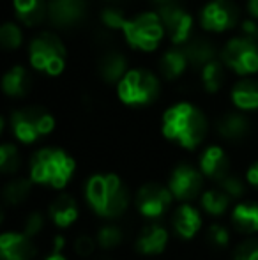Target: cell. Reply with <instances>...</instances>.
Listing matches in <instances>:
<instances>
[{
  "label": "cell",
  "mask_w": 258,
  "mask_h": 260,
  "mask_svg": "<svg viewBox=\"0 0 258 260\" xmlns=\"http://www.w3.org/2000/svg\"><path fill=\"white\" fill-rule=\"evenodd\" d=\"M207 127L205 113L190 101H179L168 106L161 119L163 135L186 149H195L202 144Z\"/></svg>",
  "instance_id": "1"
},
{
  "label": "cell",
  "mask_w": 258,
  "mask_h": 260,
  "mask_svg": "<svg viewBox=\"0 0 258 260\" xmlns=\"http://www.w3.org/2000/svg\"><path fill=\"white\" fill-rule=\"evenodd\" d=\"M28 68L48 78H59L67 69V48L57 30H39L27 45Z\"/></svg>",
  "instance_id": "2"
},
{
  "label": "cell",
  "mask_w": 258,
  "mask_h": 260,
  "mask_svg": "<svg viewBox=\"0 0 258 260\" xmlns=\"http://www.w3.org/2000/svg\"><path fill=\"white\" fill-rule=\"evenodd\" d=\"M121 36L129 50L145 55L158 52L168 39L165 23L154 7L129 16L122 27Z\"/></svg>",
  "instance_id": "3"
},
{
  "label": "cell",
  "mask_w": 258,
  "mask_h": 260,
  "mask_svg": "<svg viewBox=\"0 0 258 260\" xmlns=\"http://www.w3.org/2000/svg\"><path fill=\"white\" fill-rule=\"evenodd\" d=\"M161 76L149 68H129L115 85V92L122 105L140 108L152 105L161 92Z\"/></svg>",
  "instance_id": "4"
},
{
  "label": "cell",
  "mask_w": 258,
  "mask_h": 260,
  "mask_svg": "<svg viewBox=\"0 0 258 260\" xmlns=\"http://www.w3.org/2000/svg\"><path fill=\"white\" fill-rule=\"evenodd\" d=\"M87 200L101 216L117 218L126 211L129 202L128 189L114 174H97L87 184Z\"/></svg>",
  "instance_id": "5"
},
{
  "label": "cell",
  "mask_w": 258,
  "mask_h": 260,
  "mask_svg": "<svg viewBox=\"0 0 258 260\" xmlns=\"http://www.w3.org/2000/svg\"><path fill=\"white\" fill-rule=\"evenodd\" d=\"M75 172V161L62 149H39L30 159V177L39 184L62 188Z\"/></svg>",
  "instance_id": "6"
},
{
  "label": "cell",
  "mask_w": 258,
  "mask_h": 260,
  "mask_svg": "<svg viewBox=\"0 0 258 260\" xmlns=\"http://www.w3.org/2000/svg\"><path fill=\"white\" fill-rule=\"evenodd\" d=\"M9 127L21 144H34L55 129V117L43 106H23L11 112Z\"/></svg>",
  "instance_id": "7"
},
{
  "label": "cell",
  "mask_w": 258,
  "mask_h": 260,
  "mask_svg": "<svg viewBox=\"0 0 258 260\" xmlns=\"http://www.w3.org/2000/svg\"><path fill=\"white\" fill-rule=\"evenodd\" d=\"M219 58L235 76L258 75V41L235 34L228 38L219 48Z\"/></svg>",
  "instance_id": "8"
},
{
  "label": "cell",
  "mask_w": 258,
  "mask_h": 260,
  "mask_svg": "<svg viewBox=\"0 0 258 260\" xmlns=\"http://www.w3.org/2000/svg\"><path fill=\"white\" fill-rule=\"evenodd\" d=\"M241 11L234 0H207L198 11V25L209 36H223L239 28Z\"/></svg>",
  "instance_id": "9"
},
{
  "label": "cell",
  "mask_w": 258,
  "mask_h": 260,
  "mask_svg": "<svg viewBox=\"0 0 258 260\" xmlns=\"http://www.w3.org/2000/svg\"><path fill=\"white\" fill-rule=\"evenodd\" d=\"M156 11L165 23L170 45L184 46L195 36V27L198 20L190 9H186L180 4V0H170L168 4L158 7Z\"/></svg>",
  "instance_id": "10"
},
{
  "label": "cell",
  "mask_w": 258,
  "mask_h": 260,
  "mask_svg": "<svg viewBox=\"0 0 258 260\" xmlns=\"http://www.w3.org/2000/svg\"><path fill=\"white\" fill-rule=\"evenodd\" d=\"M89 13V0H48V25L53 30H71L82 25Z\"/></svg>",
  "instance_id": "11"
},
{
  "label": "cell",
  "mask_w": 258,
  "mask_h": 260,
  "mask_svg": "<svg viewBox=\"0 0 258 260\" xmlns=\"http://www.w3.org/2000/svg\"><path fill=\"white\" fill-rule=\"evenodd\" d=\"M172 202V195L159 184H145L136 195V207L147 218H158Z\"/></svg>",
  "instance_id": "12"
},
{
  "label": "cell",
  "mask_w": 258,
  "mask_h": 260,
  "mask_svg": "<svg viewBox=\"0 0 258 260\" xmlns=\"http://www.w3.org/2000/svg\"><path fill=\"white\" fill-rule=\"evenodd\" d=\"M202 189V175L191 165H179L170 177V191L180 200H190Z\"/></svg>",
  "instance_id": "13"
},
{
  "label": "cell",
  "mask_w": 258,
  "mask_h": 260,
  "mask_svg": "<svg viewBox=\"0 0 258 260\" xmlns=\"http://www.w3.org/2000/svg\"><path fill=\"white\" fill-rule=\"evenodd\" d=\"M14 20L25 28H39L48 23V0H11Z\"/></svg>",
  "instance_id": "14"
},
{
  "label": "cell",
  "mask_w": 258,
  "mask_h": 260,
  "mask_svg": "<svg viewBox=\"0 0 258 260\" xmlns=\"http://www.w3.org/2000/svg\"><path fill=\"white\" fill-rule=\"evenodd\" d=\"M0 87L7 98H25L32 89V69L23 64H13L4 71Z\"/></svg>",
  "instance_id": "15"
},
{
  "label": "cell",
  "mask_w": 258,
  "mask_h": 260,
  "mask_svg": "<svg viewBox=\"0 0 258 260\" xmlns=\"http://www.w3.org/2000/svg\"><path fill=\"white\" fill-rule=\"evenodd\" d=\"M191 69L184 46H170L161 53L158 60V73L166 82H177Z\"/></svg>",
  "instance_id": "16"
},
{
  "label": "cell",
  "mask_w": 258,
  "mask_h": 260,
  "mask_svg": "<svg viewBox=\"0 0 258 260\" xmlns=\"http://www.w3.org/2000/svg\"><path fill=\"white\" fill-rule=\"evenodd\" d=\"M129 68L128 57L115 48L104 50L97 58V75L108 85H117V82L126 75Z\"/></svg>",
  "instance_id": "17"
},
{
  "label": "cell",
  "mask_w": 258,
  "mask_h": 260,
  "mask_svg": "<svg viewBox=\"0 0 258 260\" xmlns=\"http://www.w3.org/2000/svg\"><path fill=\"white\" fill-rule=\"evenodd\" d=\"M230 101L235 110L255 112L258 110V78L256 76H239L230 87Z\"/></svg>",
  "instance_id": "18"
},
{
  "label": "cell",
  "mask_w": 258,
  "mask_h": 260,
  "mask_svg": "<svg viewBox=\"0 0 258 260\" xmlns=\"http://www.w3.org/2000/svg\"><path fill=\"white\" fill-rule=\"evenodd\" d=\"M184 52L188 55L191 69H202L203 66L209 64L210 60L219 57V48H217L216 43L209 38V34L193 36V38L184 45Z\"/></svg>",
  "instance_id": "19"
},
{
  "label": "cell",
  "mask_w": 258,
  "mask_h": 260,
  "mask_svg": "<svg viewBox=\"0 0 258 260\" xmlns=\"http://www.w3.org/2000/svg\"><path fill=\"white\" fill-rule=\"evenodd\" d=\"M216 129L225 140L228 142H241L251 131V124H249L248 117L241 110H234V112H227L217 119Z\"/></svg>",
  "instance_id": "20"
},
{
  "label": "cell",
  "mask_w": 258,
  "mask_h": 260,
  "mask_svg": "<svg viewBox=\"0 0 258 260\" xmlns=\"http://www.w3.org/2000/svg\"><path fill=\"white\" fill-rule=\"evenodd\" d=\"M0 253L4 260H32L35 248L27 234H4L0 237Z\"/></svg>",
  "instance_id": "21"
},
{
  "label": "cell",
  "mask_w": 258,
  "mask_h": 260,
  "mask_svg": "<svg viewBox=\"0 0 258 260\" xmlns=\"http://www.w3.org/2000/svg\"><path fill=\"white\" fill-rule=\"evenodd\" d=\"M200 168L207 177H212L219 181L228 172V157L219 145H210L200 156Z\"/></svg>",
  "instance_id": "22"
},
{
  "label": "cell",
  "mask_w": 258,
  "mask_h": 260,
  "mask_svg": "<svg viewBox=\"0 0 258 260\" xmlns=\"http://www.w3.org/2000/svg\"><path fill=\"white\" fill-rule=\"evenodd\" d=\"M166 241H168V234L158 223H152L147 225L141 234L136 239V250L140 253L145 255H154V253H161L166 246Z\"/></svg>",
  "instance_id": "23"
},
{
  "label": "cell",
  "mask_w": 258,
  "mask_h": 260,
  "mask_svg": "<svg viewBox=\"0 0 258 260\" xmlns=\"http://www.w3.org/2000/svg\"><path fill=\"white\" fill-rule=\"evenodd\" d=\"M227 66L223 64L219 57L210 60L209 64H205L202 69H198L200 73V83H202L203 90L207 94H217L225 87L227 82Z\"/></svg>",
  "instance_id": "24"
},
{
  "label": "cell",
  "mask_w": 258,
  "mask_h": 260,
  "mask_svg": "<svg viewBox=\"0 0 258 260\" xmlns=\"http://www.w3.org/2000/svg\"><path fill=\"white\" fill-rule=\"evenodd\" d=\"M200 223H202V218L198 211L191 206H182L173 212V229L180 237H186V239L193 237L196 230L200 229Z\"/></svg>",
  "instance_id": "25"
},
{
  "label": "cell",
  "mask_w": 258,
  "mask_h": 260,
  "mask_svg": "<svg viewBox=\"0 0 258 260\" xmlns=\"http://www.w3.org/2000/svg\"><path fill=\"white\" fill-rule=\"evenodd\" d=\"M25 45V27L18 20H7L0 25V46L6 52H18Z\"/></svg>",
  "instance_id": "26"
},
{
  "label": "cell",
  "mask_w": 258,
  "mask_h": 260,
  "mask_svg": "<svg viewBox=\"0 0 258 260\" xmlns=\"http://www.w3.org/2000/svg\"><path fill=\"white\" fill-rule=\"evenodd\" d=\"M50 216L59 226H69L76 218H78V207L72 197L60 195L50 207Z\"/></svg>",
  "instance_id": "27"
},
{
  "label": "cell",
  "mask_w": 258,
  "mask_h": 260,
  "mask_svg": "<svg viewBox=\"0 0 258 260\" xmlns=\"http://www.w3.org/2000/svg\"><path fill=\"white\" fill-rule=\"evenodd\" d=\"M232 219H234V225L241 232H258V206L256 204H241V206L235 207Z\"/></svg>",
  "instance_id": "28"
},
{
  "label": "cell",
  "mask_w": 258,
  "mask_h": 260,
  "mask_svg": "<svg viewBox=\"0 0 258 260\" xmlns=\"http://www.w3.org/2000/svg\"><path fill=\"white\" fill-rule=\"evenodd\" d=\"M128 18L129 16L124 13L121 4H104L99 11V21L103 25V28H106L108 32H119L121 34Z\"/></svg>",
  "instance_id": "29"
},
{
  "label": "cell",
  "mask_w": 258,
  "mask_h": 260,
  "mask_svg": "<svg viewBox=\"0 0 258 260\" xmlns=\"http://www.w3.org/2000/svg\"><path fill=\"white\" fill-rule=\"evenodd\" d=\"M228 202H230V195H228L225 189H212V191L203 193L202 197V206L209 214H223L228 207Z\"/></svg>",
  "instance_id": "30"
},
{
  "label": "cell",
  "mask_w": 258,
  "mask_h": 260,
  "mask_svg": "<svg viewBox=\"0 0 258 260\" xmlns=\"http://www.w3.org/2000/svg\"><path fill=\"white\" fill-rule=\"evenodd\" d=\"M30 193V181L27 179H14L4 188V200L7 204H20Z\"/></svg>",
  "instance_id": "31"
},
{
  "label": "cell",
  "mask_w": 258,
  "mask_h": 260,
  "mask_svg": "<svg viewBox=\"0 0 258 260\" xmlns=\"http://www.w3.org/2000/svg\"><path fill=\"white\" fill-rule=\"evenodd\" d=\"M20 167V154L14 144H2L0 145V170L4 174H13Z\"/></svg>",
  "instance_id": "32"
},
{
  "label": "cell",
  "mask_w": 258,
  "mask_h": 260,
  "mask_svg": "<svg viewBox=\"0 0 258 260\" xmlns=\"http://www.w3.org/2000/svg\"><path fill=\"white\" fill-rule=\"evenodd\" d=\"M121 241H122V232L119 226L106 225L99 230V234H97V243H99V246L104 248V250L117 246Z\"/></svg>",
  "instance_id": "33"
},
{
  "label": "cell",
  "mask_w": 258,
  "mask_h": 260,
  "mask_svg": "<svg viewBox=\"0 0 258 260\" xmlns=\"http://www.w3.org/2000/svg\"><path fill=\"white\" fill-rule=\"evenodd\" d=\"M234 260H258V239H248L239 244Z\"/></svg>",
  "instance_id": "34"
},
{
  "label": "cell",
  "mask_w": 258,
  "mask_h": 260,
  "mask_svg": "<svg viewBox=\"0 0 258 260\" xmlns=\"http://www.w3.org/2000/svg\"><path fill=\"white\" fill-rule=\"evenodd\" d=\"M219 186H221V189H225L230 197H241L242 193H244V184L241 182V179L232 174H227L225 177H221Z\"/></svg>",
  "instance_id": "35"
},
{
  "label": "cell",
  "mask_w": 258,
  "mask_h": 260,
  "mask_svg": "<svg viewBox=\"0 0 258 260\" xmlns=\"http://www.w3.org/2000/svg\"><path fill=\"white\" fill-rule=\"evenodd\" d=\"M75 250H76V253L82 255V257H89V255H92L94 250H96V241L89 236H80V237H76V241H75Z\"/></svg>",
  "instance_id": "36"
},
{
  "label": "cell",
  "mask_w": 258,
  "mask_h": 260,
  "mask_svg": "<svg viewBox=\"0 0 258 260\" xmlns=\"http://www.w3.org/2000/svg\"><path fill=\"white\" fill-rule=\"evenodd\" d=\"M239 34L246 36V38H251V39H256L258 41V20L255 18H249V16H244L239 23Z\"/></svg>",
  "instance_id": "37"
},
{
  "label": "cell",
  "mask_w": 258,
  "mask_h": 260,
  "mask_svg": "<svg viewBox=\"0 0 258 260\" xmlns=\"http://www.w3.org/2000/svg\"><path fill=\"white\" fill-rule=\"evenodd\" d=\"M209 239H210V243H212L214 246H217V248L225 246V244L228 243L227 229H225V226H221V225H212L209 229Z\"/></svg>",
  "instance_id": "38"
},
{
  "label": "cell",
  "mask_w": 258,
  "mask_h": 260,
  "mask_svg": "<svg viewBox=\"0 0 258 260\" xmlns=\"http://www.w3.org/2000/svg\"><path fill=\"white\" fill-rule=\"evenodd\" d=\"M43 216L39 214V212H34V214H30L27 218V223H25V234H27L28 237L35 236V234L41 232L43 229Z\"/></svg>",
  "instance_id": "39"
},
{
  "label": "cell",
  "mask_w": 258,
  "mask_h": 260,
  "mask_svg": "<svg viewBox=\"0 0 258 260\" xmlns=\"http://www.w3.org/2000/svg\"><path fill=\"white\" fill-rule=\"evenodd\" d=\"M246 16L258 20V0H246Z\"/></svg>",
  "instance_id": "40"
},
{
  "label": "cell",
  "mask_w": 258,
  "mask_h": 260,
  "mask_svg": "<svg viewBox=\"0 0 258 260\" xmlns=\"http://www.w3.org/2000/svg\"><path fill=\"white\" fill-rule=\"evenodd\" d=\"M248 181L251 182V184L258 186V163H255V165H253V167L248 170Z\"/></svg>",
  "instance_id": "41"
},
{
  "label": "cell",
  "mask_w": 258,
  "mask_h": 260,
  "mask_svg": "<svg viewBox=\"0 0 258 260\" xmlns=\"http://www.w3.org/2000/svg\"><path fill=\"white\" fill-rule=\"evenodd\" d=\"M62 246H64V239L59 236V237L55 239V251H60V250H62Z\"/></svg>",
  "instance_id": "42"
},
{
  "label": "cell",
  "mask_w": 258,
  "mask_h": 260,
  "mask_svg": "<svg viewBox=\"0 0 258 260\" xmlns=\"http://www.w3.org/2000/svg\"><path fill=\"white\" fill-rule=\"evenodd\" d=\"M46 260H65V258L59 253V251H53V255H50V257L46 258Z\"/></svg>",
  "instance_id": "43"
},
{
  "label": "cell",
  "mask_w": 258,
  "mask_h": 260,
  "mask_svg": "<svg viewBox=\"0 0 258 260\" xmlns=\"http://www.w3.org/2000/svg\"><path fill=\"white\" fill-rule=\"evenodd\" d=\"M124 2V0H104V4H121Z\"/></svg>",
  "instance_id": "44"
},
{
  "label": "cell",
  "mask_w": 258,
  "mask_h": 260,
  "mask_svg": "<svg viewBox=\"0 0 258 260\" xmlns=\"http://www.w3.org/2000/svg\"><path fill=\"white\" fill-rule=\"evenodd\" d=\"M101 260H108V258H101Z\"/></svg>",
  "instance_id": "45"
}]
</instances>
